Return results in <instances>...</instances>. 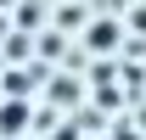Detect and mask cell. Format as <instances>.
Masks as SVG:
<instances>
[{
    "label": "cell",
    "instance_id": "obj_1",
    "mask_svg": "<svg viewBox=\"0 0 146 140\" xmlns=\"http://www.w3.org/2000/svg\"><path fill=\"white\" fill-rule=\"evenodd\" d=\"M23 129H28V106H23V101H6V106H0V135H23Z\"/></svg>",
    "mask_w": 146,
    "mask_h": 140
},
{
    "label": "cell",
    "instance_id": "obj_2",
    "mask_svg": "<svg viewBox=\"0 0 146 140\" xmlns=\"http://www.w3.org/2000/svg\"><path fill=\"white\" fill-rule=\"evenodd\" d=\"M118 34H124L118 22H96V28H90V51H112V45H118Z\"/></svg>",
    "mask_w": 146,
    "mask_h": 140
}]
</instances>
